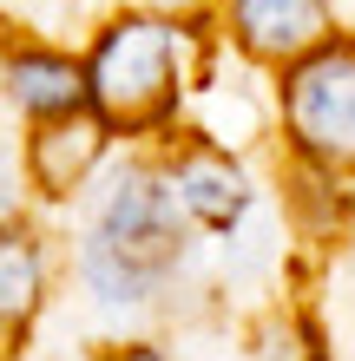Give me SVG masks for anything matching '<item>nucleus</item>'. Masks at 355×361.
Listing matches in <instances>:
<instances>
[{
  "label": "nucleus",
  "mask_w": 355,
  "mask_h": 361,
  "mask_svg": "<svg viewBox=\"0 0 355 361\" xmlns=\"http://www.w3.org/2000/svg\"><path fill=\"white\" fill-rule=\"evenodd\" d=\"M191 47L164 13H112L86 53V105L112 132H158L191 92Z\"/></svg>",
  "instance_id": "f257e3e1"
},
{
  "label": "nucleus",
  "mask_w": 355,
  "mask_h": 361,
  "mask_svg": "<svg viewBox=\"0 0 355 361\" xmlns=\"http://www.w3.org/2000/svg\"><path fill=\"white\" fill-rule=\"evenodd\" d=\"M86 237L106 243L112 257H125L145 283H172L178 263H184V243H191V224L172 197L158 164H112L106 190L92 197V217H86Z\"/></svg>",
  "instance_id": "f03ea898"
},
{
  "label": "nucleus",
  "mask_w": 355,
  "mask_h": 361,
  "mask_svg": "<svg viewBox=\"0 0 355 361\" xmlns=\"http://www.w3.org/2000/svg\"><path fill=\"white\" fill-rule=\"evenodd\" d=\"M283 132L289 152L323 164V171H355V39H323L309 59L283 66Z\"/></svg>",
  "instance_id": "7ed1b4c3"
},
{
  "label": "nucleus",
  "mask_w": 355,
  "mask_h": 361,
  "mask_svg": "<svg viewBox=\"0 0 355 361\" xmlns=\"http://www.w3.org/2000/svg\"><path fill=\"white\" fill-rule=\"evenodd\" d=\"M224 33L257 66H296L336 39V7L329 0H224Z\"/></svg>",
  "instance_id": "20e7f679"
},
{
  "label": "nucleus",
  "mask_w": 355,
  "mask_h": 361,
  "mask_svg": "<svg viewBox=\"0 0 355 361\" xmlns=\"http://www.w3.org/2000/svg\"><path fill=\"white\" fill-rule=\"evenodd\" d=\"M164 184H172L184 224L211 230V237H231L250 210H257V184H250V171L224 152V145H204V138L184 145V152L164 164Z\"/></svg>",
  "instance_id": "39448f33"
},
{
  "label": "nucleus",
  "mask_w": 355,
  "mask_h": 361,
  "mask_svg": "<svg viewBox=\"0 0 355 361\" xmlns=\"http://www.w3.org/2000/svg\"><path fill=\"white\" fill-rule=\"evenodd\" d=\"M106 138L112 125L92 112V105H79V112H53V118H33L27 132V152H20V164H27V184L40 190V197H79V190L92 184V171L106 164Z\"/></svg>",
  "instance_id": "423d86ee"
},
{
  "label": "nucleus",
  "mask_w": 355,
  "mask_h": 361,
  "mask_svg": "<svg viewBox=\"0 0 355 361\" xmlns=\"http://www.w3.org/2000/svg\"><path fill=\"white\" fill-rule=\"evenodd\" d=\"M0 86L27 118H53V112H79L86 105V66L66 59L59 47H13L0 59Z\"/></svg>",
  "instance_id": "0eeeda50"
},
{
  "label": "nucleus",
  "mask_w": 355,
  "mask_h": 361,
  "mask_svg": "<svg viewBox=\"0 0 355 361\" xmlns=\"http://www.w3.org/2000/svg\"><path fill=\"white\" fill-rule=\"evenodd\" d=\"M47 309V243L20 217L0 224V322L27 329Z\"/></svg>",
  "instance_id": "6e6552de"
},
{
  "label": "nucleus",
  "mask_w": 355,
  "mask_h": 361,
  "mask_svg": "<svg viewBox=\"0 0 355 361\" xmlns=\"http://www.w3.org/2000/svg\"><path fill=\"white\" fill-rule=\"evenodd\" d=\"M250 361H329V335L303 309L277 302L250 322Z\"/></svg>",
  "instance_id": "1a4fd4ad"
},
{
  "label": "nucleus",
  "mask_w": 355,
  "mask_h": 361,
  "mask_svg": "<svg viewBox=\"0 0 355 361\" xmlns=\"http://www.w3.org/2000/svg\"><path fill=\"white\" fill-rule=\"evenodd\" d=\"M289 217H296L303 237H336V224L349 217V197H342L336 171L296 158V171H289Z\"/></svg>",
  "instance_id": "9d476101"
},
{
  "label": "nucleus",
  "mask_w": 355,
  "mask_h": 361,
  "mask_svg": "<svg viewBox=\"0 0 355 361\" xmlns=\"http://www.w3.org/2000/svg\"><path fill=\"white\" fill-rule=\"evenodd\" d=\"M99 361H172V355H164L158 342H112Z\"/></svg>",
  "instance_id": "9b49d317"
},
{
  "label": "nucleus",
  "mask_w": 355,
  "mask_h": 361,
  "mask_svg": "<svg viewBox=\"0 0 355 361\" xmlns=\"http://www.w3.org/2000/svg\"><path fill=\"white\" fill-rule=\"evenodd\" d=\"M20 335H27V329H13V322H0V361H20Z\"/></svg>",
  "instance_id": "f8f14e48"
},
{
  "label": "nucleus",
  "mask_w": 355,
  "mask_h": 361,
  "mask_svg": "<svg viewBox=\"0 0 355 361\" xmlns=\"http://www.w3.org/2000/svg\"><path fill=\"white\" fill-rule=\"evenodd\" d=\"M158 7H178V13H191V7H204V0H158Z\"/></svg>",
  "instance_id": "ddd939ff"
}]
</instances>
